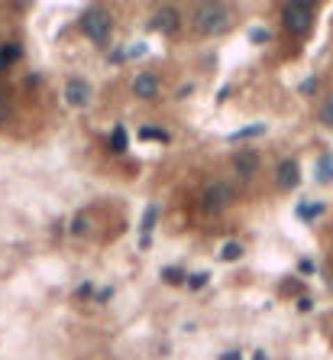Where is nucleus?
<instances>
[{
    "label": "nucleus",
    "mask_w": 333,
    "mask_h": 360,
    "mask_svg": "<svg viewBox=\"0 0 333 360\" xmlns=\"http://www.w3.org/2000/svg\"><path fill=\"white\" fill-rule=\"evenodd\" d=\"M243 253H246V246H243L240 240H227V244L220 246V260H223V263H236V260H243Z\"/></svg>",
    "instance_id": "6ab92c4d"
},
{
    "label": "nucleus",
    "mask_w": 333,
    "mask_h": 360,
    "mask_svg": "<svg viewBox=\"0 0 333 360\" xmlns=\"http://www.w3.org/2000/svg\"><path fill=\"white\" fill-rule=\"evenodd\" d=\"M107 146H111L113 156H123V152L130 150V133H127V127H123V123H113L111 136H107Z\"/></svg>",
    "instance_id": "4468645a"
},
{
    "label": "nucleus",
    "mask_w": 333,
    "mask_h": 360,
    "mask_svg": "<svg viewBox=\"0 0 333 360\" xmlns=\"http://www.w3.org/2000/svg\"><path fill=\"white\" fill-rule=\"evenodd\" d=\"M230 95H233V85H223L220 91H217V101L223 104V101H230Z\"/></svg>",
    "instance_id": "7c9ffc66"
},
{
    "label": "nucleus",
    "mask_w": 333,
    "mask_h": 360,
    "mask_svg": "<svg viewBox=\"0 0 333 360\" xmlns=\"http://www.w3.org/2000/svg\"><path fill=\"white\" fill-rule=\"evenodd\" d=\"M156 224H159V205L152 201V205H146L143 218H139V250H149V246H152V230H156Z\"/></svg>",
    "instance_id": "9d476101"
},
{
    "label": "nucleus",
    "mask_w": 333,
    "mask_h": 360,
    "mask_svg": "<svg viewBox=\"0 0 333 360\" xmlns=\"http://www.w3.org/2000/svg\"><path fill=\"white\" fill-rule=\"evenodd\" d=\"M94 295H97V292H94V283H91V279H84V283L74 285V299H78V302H84V299H94Z\"/></svg>",
    "instance_id": "5701e85b"
},
{
    "label": "nucleus",
    "mask_w": 333,
    "mask_h": 360,
    "mask_svg": "<svg viewBox=\"0 0 333 360\" xmlns=\"http://www.w3.org/2000/svg\"><path fill=\"white\" fill-rule=\"evenodd\" d=\"M111 295H113V285H104V289H97V295H94V302L104 305L107 299H111Z\"/></svg>",
    "instance_id": "cd10ccee"
},
{
    "label": "nucleus",
    "mask_w": 333,
    "mask_h": 360,
    "mask_svg": "<svg viewBox=\"0 0 333 360\" xmlns=\"http://www.w3.org/2000/svg\"><path fill=\"white\" fill-rule=\"evenodd\" d=\"M136 136H139V140H152V143H172V133H168L165 127H152V123L139 127Z\"/></svg>",
    "instance_id": "a211bd4d"
},
{
    "label": "nucleus",
    "mask_w": 333,
    "mask_h": 360,
    "mask_svg": "<svg viewBox=\"0 0 333 360\" xmlns=\"http://www.w3.org/2000/svg\"><path fill=\"white\" fill-rule=\"evenodd\" d=\"M78 29H81V36L91 39L97 49H107L113 39V13L107 7H101V3H91V7L81 10Z\"/></svg>",
    "instance_id": "f03ea898"
},
{
    "label": "nucleus",
    "mask_w": 333,
    "mask_h": 360,
    "mask_svg": "<svg viewBox=\"0 0 333 360\" xmlns=\"http://www.w3.org/2000/svg\"><path fill=\"white\" fill-rule=\"evenodd\" d=\"M233 23H236V13H233L230 3H220V0H213V3H197V7L191 10V26H195L197 36H204V39L230 33Z\"/></svg>",
    "instance_id": "f257e3e1"
},
{
    "label": "nucleus",
    "mask_w": 333,
    "mask_h": 360,
    "mask_svg": "<svg viewBox=\"0 0 333 360\" xmlns=\"http://www.w3.org/2000/svg\"><path fill=\"white\" fill-rule=\"evenodd\" d=\"M220 360H243V351H223Z\"/></svg>",
    "instance_id": "2f4dec72"
},
{
    "label": "nucleus",
    "mask_w": 333,
    "mask_h": 360,
    "mask_svg": "<svg viewBox=\"0 0 333 360\" xmlns=\"http://www.w3.org/2000/svg\"><path fill=\"white\" fill-rule=\"evenodd\" d=\"M252 360H268V354L266 351H256V354H252Z\"/></svg>",
    "instance_id": "473e14b6"
},
{
    "label": "nucleus",
    "mask_w": 333,
    "mask_h": 360,
    "mask_svg": "<svg viewBox=\"0 0 333 360\" xmlns=\"http://www.w3.org/2000/svg\"><path fill=\"white\" fill-rule=\"evenodd\" d=\"M197 201H201L204 214H223V211L236 201V185H233L230 179H213V182H207V185L201 189Z\"/></svg>",
    "instance_id": "7ed1b4c3"
},
{
    "label": "nucleus",
    "mask_w": 333,
    "mask_h": 360,
    "mask_svg": "<svg viewBox=\"0 0 333 360\" xmlns=\"http://www.w3.org/2000/svg\"><path fill=\"white\" fill-rule=\"evenodd\" d=\"M327 211V201H314V198H304V201H298L295 205V218L298 221H304V224H314L320 214Z\"/></svg>",
    "instance_id": "ddd939ff"
},
{
    "label": "nucleus",
    "mask_w": 333,
    "mask_h": 360,
    "mask_svg": "<svg viewBox=\"0 0 333 360\" xmlns=\"http://www.w3.org/2000/svg\"><path fill=\"white\" fill-rule=\"evenodd\" d=\"M68 234H72L74 240H84V237H91L94 234V211H78L72 221H68Z\"/></svg>",
    "instance_id": "f8f14e48"
},
{
    "label": "nucleus",
    "mask_w": 333,
    "mask_h": 360,
    "mask_svg": "<svg viewBox=\"0 0 333 360\" xmlns=\"http://www.w3.org/2000/svg\"><path fill=\"white\" fill-rule=\"evenodd\" d=\"M314 269H317V266H314V260H311V256H304V260H298V273H301V276H311Z\"/></svg>",
    "instance_id": "bb28decb"
},
{
    "label": "nucleus",
    "mask_w": 333,
    "mask_h": 360,
    "mask_svg": "<svg viewBox=\"0 0 333 360\" xmlns=\"http://www.w3.org/2000/svg\"><path fill=\"white\" fill-rule=\"evenodd\" d=\"M298 312H311V308H314V302H311V299H307V295H301V299H298Z\"/></svg>",
    "instance_id": "c85d7f7f"
},
{
    "label": "nucleus",
    "mask_w": 333,
    "mask_h": 360,
    "mask_svg": "<svg viewBox=\"0 0 333 360\" xmlns=\"http://www.w3.org/2000/svg\"><path fill=\"white\" fill-rule=\"evenodd\" d=\"M314 19H317V10L314 3H285L282 7V26H285L288 36L295 39H304L311 29H314Z\"/></svg>",
    "instance_id": "20e7f679"
},
{
    "label": "nucleus",
    "mask_w": 333,
    "mask_h": 360,
    "mask_svg": "<svg viewBox=\"0 0 333 360\" xmlns=\"http://www.w3.org/2000/svg\"><path fill=\"white\" fill-rule=\"evenodd\" d=\"M317 123H320V127H327V130H333V95L327 97L320 107H317Z\"/></svg>",
    "instance_id": "412c9836"
},
{
    "label": "nucleus",
    "mask_w": 333,
    "mask_h": 360,
    "mask_svg": "<svg viewBox=\"0 0 333 360\" xmlns=\"http://www.w3.org/2000/svg\"><path fill=\"white\" fill-rule=\"evenodd\" d=\"M159 279L165 285H188V273L181 266H162V269H159Z\"/></svg>",
    "instance_id": "f3484780"
},
{
    "label": "nucleus",
    "mask_w": 333,
    "mask_h": 360,
    "mask_svg": "<svg viewBox=\"0 0 333 360\" xmlns=\"http://www.w3.org/2000/svg\"><path fill=\"white\" fill-rule=\"evenodd\" d=\"M181 10L172 7V3H162V7L152 10V19H149V29H156L162 36H178L181 33Z\"/></svg>",
    "instance_id": "39448f33"
},
{
    "label": "nucleus",
    "mask_w": 333,
    "mask_h": 360,
    "mask_svg": "<svg viewBox=\"0 0 333 360\" xmlns=\"http://www.w3.org/2000/svg\"><path fill=\"white\" fill-rule=\"evenodd\" d=\"M301 185V162L295 156H285V159L275 166V189L278 191H295Z\"/></svg>",
    "instance_id": "1a4fd4ad"
},
{
    "label": "nucleus",
    "mask_w": 333,
    "mask_h": 360,
    "mask_svg": "<svg viewBox=\"0 0 333 360\" xmlns=\"http://www.w3.org/2000/svg\"><path fill=\"white\" fill-rule=\"evenodd\" d=\"M250 42L252 46H266V42H272V29L268 26H252L250 29Z\"/></svg>",
    "instance_id": "4be33fe9"
},
{
    "label": "nucleus",
    "mask_w": 333,
    "mask_h": 360,
    "mask_svg": "<svg viewBox=\"0 0 333 360\" xmlns=\"http://www.w3.org/2000/svg\"><path fill=\"white\" fill-rule=\"evenodd\" d=\"M188 95H195V85H191V81H188V85H181V88H178V95H175V97H178V101H185Z\"/></svg>",
    "instance_id": "c756f323"
},
{
    "label": "nucleus",
    "mask_w": 333,
    "mask_h": 360,
    "mask_svg": "<svg viewBox=\"0 0 333 360\" xmlns=\"http://www.w3.org/2000/svg\"><path fill=\"white\" fill-rule=\"evenodd\" d=\"M130 91L139 101H159V95H162V78H159V72H152V68H143V72L133 75Z\"/></svg>",
    "instance_id": "6e6552de"
},
{
    "label": "nucleus",
    "mask_w": 333,
    "mask_h": 360,
    "mask_svg": "<svg viewBox=\"0 0 333 360\" xmlns=\"http://www.w3.org/2000/svg\"><path fill=\"white\" fill-rule=\"evenodd\" d=\"M230 166H233V172H236V179L252 182L262 169V156L256 150H250V146H243V150H233Z\"/></svg>",
    "instance_id": "0eeeda50"
},
{
    "label": "nucleus",
    "mask_w": 333,
    "mask_h": 360,
    "mask_svg": "<svg viewBox=\"0 0 333 360\" xmlns=\"http://www.w3.org/2000/svg\"><path fill=\"white\" fill-rule=\"evenodd\" d=\"M268 133V123H250V127H240L227 136V143H243V140H252V136H262Z\"/></svg>",
    "instance_id": "dca6fc26"
},
{
    "label": "nucleus",
    "mask_w": 333,
    "mask_h": 360,
    "mask_svg": "<svg viewBox=\"0 0 333 360\" xmlns=\"http://www.w3.org/2000/svg\"><path fill=\"white\" fill-rule=\"evenodd\" d=\"M107 62H111V65H123V62H127V49L123 46L111 49V52H107Z\"/></svg>",
    "instance_id": "393cba45"
},
{
    "label": "nucleus",
    "mask_w": 333,
    "mask_h": 360,
    "mask_svg": "<svg viewBox=\"0 0 333 360\" xmlns=\"http://www.w3.org/2000/svg\"><path fill=\"white\" fill-rule=\"evenodd\" d=\"M314 179L320 182V185H330V182H333V152H330V150H324L320 156H317V162H314Z\"/></svg>",
    "instance_id": "2eb2a0df"
},
{
    "label": "nucleus",
    "mask_w": 333,
    "mask_h": 360,
    "mask_svg": "<svg viewBox=\"0 0 333 360\" xmlns=\"http://www.w3.org/2000/svg\"><path fill=\"white\" fill-rule=\"evenodd\" d=\"M146 52H149L146 42H130V46H127V58H143Z\"/></svg>",
    "instance_id": "a878e982"
},
{
    "label": "nucleus",
    "mask_w": 333,
    "mask_h": 360,
    "mask_svg": "<svg viewBox=\"0 0 333 360\" xmlns=\"http://www.w3.org/2000/svg\"><path fill=\"white\" fill-rule=\"evenodd\" d=\"M211 285V273L207 269H197V273H188V292H201Z\"/></svg>",
    "instance_id": "aec40b11"
},
{
    "label": "nucleus",
    "mask_w": 333,
    "mask_h": 360,
    "mask_svg": "<svg viewBox=\"0 0 333 360\" xmlns=\"http://www.w3.org/2000/svg\"><path fill=\"white\" fill-rule=\"evenodd\" d=\"M19 62H23V42H17V39L0 42V75H7L10 68H17Z\"/></svg>",
    "instance_id": "9b49d317"
},
{
    "label": "nucleus",
    "mask_w": 333,
    "mask_h": 360,
    "mask_svg": "<svg viewBox=\"0 0 333 360\" xmlns=\"http://www.w3.org/2000/svg\"><path fill=\"white\" fill-rule=\"evenodd\" d=\"M62 97H65V104L74 107V111H84V107L91 104V97H94V88L88 78L81 75H72L65 78V88H62Z\"/></svg>",
    "instance_id": "423d86ee"
},
{
    "label": "nucleus",
    "mask_w": 333,
    "mask_h": 360,
    "mask_svg": "<svg viewBox=\"0 0 333 360\" xmlns=\"http://www.w3.org/2000/svg\"><path fill=\"white\" fill-rule=\"evenodd\" d=\"M298 91H301V95H304V97L317 95V91H320V78H317V75L304 78V81H301V88H298Z\"/></svg>",
    "instance_id": "b1692460"
}]
</instances>
